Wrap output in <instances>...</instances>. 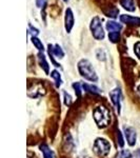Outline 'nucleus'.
I'll return each instance as SVG.
<instances>
[{"instance_id":"f257e3e1","label":"nucleus","mask_w":140,"mask_h":158,"mask_svg":"<svg viewBox=\"0 0 140 158\" xmlns=\"http://www.w3.org/2000/svg\"><path fill=\"white\" fill-rule=\"evenodd\" d=\"M93 117H94V120L97 123V126L101 129L106 128L111 122L110 111L106 108H104L103 106H98L94 109Z\"/></svg>"},{"instance_id":"f03ea898","label":"nucleus","mask_w":140,"mask_h":158,"mask_svg":"<svg viewBox=\"0 0 140 158\" xmlns=\"http://www.w3.org/2000/svg\"><path fill=\"white\" fill-rule=\"evenodd\" d=\"M78 71L83 78L92 82H96L98 80V76L96 74L95 69L88 59H81L78 62Z\"/></svg>"},{"instance_id":"7ed1b4c3","label":"nucleus","mask_w":140,"mask_h":158,"mask_svg":"<svg viewBox=\"0 0 140 158\" xmlns=\"http://www.w3.org/2000/svg\"><path fill=\"white\" fill-rule=\"evenodd\" d=\"M93 150L95 154L98 155V156H108L111 152V143L104 138H97L94 142Z\"/></svg>"},{"instance_id":"20e7f679","label":"nucleus","mask_w":140,"mask_h":158,"mask_svg":"<svg viewBox=\"0 0 140 158\" xmlns=\"http://www.w3.org/2000/svg\"><path fill=\"white\" fill-rule=\"evenodd\" d=\"M90 29H91V32H92V35L95 39L97 40H103L104 36V31H103V27H102V24H101V19L99 18L98 16H95L91 21V24H90Z\"/></svg>"},{"instance_id":"39448f33","label":"nucleus","mask_w":140,"mask_h":158,"mask_svg":"<svg viewBox=\"0 0 140 158\" xmlns=\"http://www.w3.org/2000/svg\"><path fill=\"white\" fill-rule=\"evenodd\" d=\"M110 98H111L112 103H113L114 106L116 108L117 112L120 113V111H121V99H122V94H121L120 89L116 88V89H114L113 91H111Z\"/></svg>"},{"instance_id":"423d86ee","label":"nucleus","mask_w":140,"mask_h":158,"mask_svg":"<svg viewBox=\"0 0 140 158\" xmlns=\"http://www.w3.org/2000/svg\"><path fill=\"white\" fill-rule=\"evenodd\" d=\"M74 23H75V18H74V13L72 11V9L68 7L65 10V16H64V27L67 33H71L72 31Z\"/></svg>"},{"instance_id":"0eeeda50","label":"nucleus","mask_w":140,"mask_h":158,"mask_svg":"<svg viewBox=\"0 0 140 158\" xmlns=\"http://www.w3.org/2000/svg\"><path fill=\"white\" fill-rule=\"evenodd\" d=\"M44 94H45V91L41 85H34L33 88H29V90H27V96L31 98L41 97Z\"/></svg>"},{"instance_id":"6e6552de","label":"nucleus","mask_w":140,"mask_h":158,"mask_svg":"<svg viewBox=\"0 0 140 158\" xmlns=\"http://www.w3.org/2000/svg\"><path fill=\"white\" fill-rule=\"evenodd\" d=\"M124 135H126V138L129 146L134 147L136 144V140H137L136 131L133 128H124Z\"/></svg>"},{"instance_id":"1a4fd4ad","label":"nucleus","mask_w":140,"mask_h":158,"mask_svg":"<svg viewBox=\"0 0 140 158\" xmlns=\"http://www.w3.org/2000/svg\"><path fill=\"white\" fill-rule=\"evenodd\" d=\"M120 21L122 23H126L128 25H140V18L139 17L130 16V15H120Z\"/></svg>"},{"instance_id":"9d476101","label":"nucleus","mask_w":140,"mask_h":158,"mask_svg":"<svg viewBox=\"0 0 140 158\" xmlns=\"http://www.w3.org/2000/svg\"><path fill=\"white\" fill-rule=\"evenodd\" d=\"M37 57H38V62H39V65L41 67V69L44 71L45 74H49L50 73V65H49V63H47L45 56L43 55V53H41V52L38 53Z\"/></svg>"},{"instance_id":"9b49d317","label":"nucleus","mask_w":140,"mask_h":158,"mask_svg":"<svg viewBox=\"0 0 140 158\" xmlns=\"http://www.w3.org/2000/svg\"><path fill=\"white\" fill-rule=\"evenodd\" d=\"M49 50L53 53V55L56 56L57 58H63L64 57V52H63L62 48L59 44H55L53 47L52 44H49Z\"/></svg>"},{"instance_id":"f8f14e48","label":"nucleus","mask_w":140,"mask_h":158,"mask_svg":"<svg viewBox=\"0 0 140 158\" xmlns=\"http://www.w3.org/2000/svg\"><path fill=\"white\" fill-rule=\"evenodd\" d=\"M120 4L128 12H135L136 10V4L134 0H120Z\"/></svg>"},{"instance_id":"ddd939ff","label":"nucleus","mask_w":140,"mask_h":158,"mask_svg":"<svg viewBox=\"0 0 140 158\" xmlns=\"http://www.w3.org/2000/svg\"><path fill=\"white\" fill-rule=\"evenodd\" d=\"M40 151L42 152L43 158H54V154H53V151L50 149V147L45 143L40 144Z\"/></svg>"},{"instance_id":"4468645a","label":"nucleus","mask_w":140,"mask_h":158,"mask_svg":"<svg viewBox=\"0 0 140 158\" xmlns=\"http://www.w3.org/2000/svg\"><path fill=\"white\" fill-rule=\"evenodd\" d=\"M82 88L83 90L88 93H91V94H95V95H98V94L101 93L100 89L96 85H88V83H83L82 85Z\"/></svg>"},{"instance_id":"2eb2a0df","label":"nucleus","mask_w":140,"mask_h":158,"mask_svg":"<svg viewBox=\"0 0 140 158\" xmlns=\"http://www.w3.org/2000/svg\"><path fill=\"white\" fill-rule=\"evenodd\" d=\"M105 27L109 32H116V31H120L122 29V24L116 21H108Z\"/></svg>"},{"instance_id":"dca6fc26","label":"nucleus","mask_w":140,"mask_h":158,"mask_svg":"<svg viewBox=\"0 0 140 158\" xmlns=\"http://www.w3.org/2000/svg\"><path fill=\"white\" fill-rule=\"evenodd\" d=\"M51 77H52L53 79L55 80V85L57 88H59V86L61 85V83H62V80H61V76H60V73L58 72V71H52L51 72Z\"/></svg>"},{"instance_id":"f3484780","label":"nucleus","mask_w":140,"mask_h":158,"mask_svg":"<svg viewBox=\"0 0 140 158\" xmlns=\"http://www.w3.org/2000/svg\"><path fill=\"white\" fill-rule=\"evenodd\" d=\"M109 39H110V41L113 43L118 42L119 39H120V32H119V31H116V32H110L109 33Z\"/></svg>"},{"instance_id":"a211bd4d","label":"nucleus","mask_w":140,"mask_h":158,"mask_svg":"<svg viewBox=\"0 0 140 158\" xmlns=\"http://www.w3.org/2000/svg\"><path fill=\"white\" fill-rule=\"evenodd\" d=\"M32 43L35 45V48H36L38 51H40V52L44 50L43 44H42V41L39 39V38H37L36 36H32Z\"/></svg>"},{"instance_id":"6ab92c4d","label":"nucleus","mask_w":140,"mask_h":158,"mask_svg":"<svg viewBox=\"0 0 140 158\" xmlns=\"http://www.w3.org/2000/svg\"><path fill=\"white\" fill-rule=\"evenodd\" d=\"M118 9H116V7H111L110 11L105 12V15L108 17H111V18H116L117 16H118Z\"/></svg>"},{"instance_id":"aec40b11","label":"nucleus","mask_w":140,"mask_h":158,"mask_svg":"<svg viewBox=\"0 0 140 158\" xmlns=\"http://www.w3.org/2000/svg\"><path fill=\"white\" fill-rule=\"evenodd\" d=\"M96 57H97L98 60H101V61H104L106 59V55H105V52L102 50V49H98L96 51Z\"/></svg>"},{"instance_id":"412c9836","label":"nucleus","mask_w":140,"mask_h":158,"mask_svg":"<svg viewBox=\"0 0 140 158\" xmlns=\"http://www.w3.org/2000/svg\"><path fill=\"white\" fill-rule=\"evenodd\" d=\"M73 89L75 90V93H76V96L77 97H80L81 96V85H80V83L79 82H75V83H73Z\"/></svg>"},{"instance_id":"4be33fe9","label":"nucleus","mask_w":140,"mask_h":158,"mask_svg":"<svg viewBox=\"0 0 140 158\" xmlns=\"http://www.w3.org/2000/svg\"><path fill=\"white\" fill-rule=\"evenodd\" d=\"M132 153L129 151V150H122L119 154V158H132Z\"/></svg>"},{"instance_id":"5701e85b","label":"nucleus","mask_w":140,"mask_h":158,"mask_svg":"<svg viewBox=\"0 0 140 158\" xmlns=\"http://www.w3.org/2000/svg\"><path fill=\"white\" fill-rule=\"evenodd\" d=\"M117 142H118L119 147L122 148L124 146V140H123V137H122V134L120 131H117Z\"/></svg>"},{"instance_id":"b1692460","label":"nucleus","mask_w":140,"mask_h":158,"mask_svg":"<svg viewBox=\"0 0 140 158\" xmlns=\"http://www.w3.org/2000/svg\"><path fill=\"white\" fill-rule=\"evenodd\" d=\"M73 100H72V97H71L70 94H68L67 92H64V104L68 106H70L72 104Z\"/></svg>"},{"instance_id":"393cba45","label":"nucleus","mask_w":140,"mask_h":158,"mask_svg":"<svg viewBox=\"0 0 140 158\" xmlns=\"http://www.w3.org/2000/svg\"><path fill=\"white\" fill-rule=\"evenodd\" d=\"M29 33H31L33 36H36L37 37V35L39 34V30L36 29L35 27H33V25L31 24V23H29Z\"/></svg>"},{"instance_id":"a878e982","label":"nucleus","mask_w":140,"mask_h":158,"mask_svg":"<svg viewBox=\"0 0 140 158\" xmlns=\"http://www.w3.org/2000/svg\"><path fill=\"white\" fill-rule=\"evenodd\" d=\"M134 52H135V54H136L137 57H138L139 59H140V41L135 43V45H134Z\"/></svg>"},{"instance_id":"bb28decb","label":"nucleus","mask_w":140,"mask_h":158,"mask_svg":"<svg viewBox=\"0 0 140 158\" xmlns=\"http://www.w3.org/2000/svg\"><path fill=\"white\" fill-rule=\"evenodd\" d=\"M47 0H36V6L41 9V7H44L47 6Z\"/></svg>"},{"instance_id":"cd10ccee","label":"nucleus","mask_w":140,"mask_h":158,"mask_svg":"<svg viewBox=\"0 0 140 158\" xmlns=\"http://www.w3.org/2000/svg\"><path fill=\"white\" fill-rule=\"evenodd\" d=\"M135 157H136V158H140V149L137 150V151L135 152Z\"/></svg>"},{"instance_id":"c85d7f7f","label":"nucleus","mask_w":140,"mask_h":158,"mask_svg":"<svg viewBox=\"0 0 140 158\" xmlns=\"http://www.w3.org/2000/svg\"><path fill=\"white\" fill-rule=\"evenodd\" d=\"M27 158H34V154H32L31 152H27Z\"/></svg>"},{"instance_id":"c756f323","label":"nucleus","mask_w":140,"mask_h":158,"mask_svg":"<svg viewBox=\"0 0 140 158\" xmlns=\"http://www.w3.org/2000/svg\"><path fill=\"white\" fill-rule=\"evenodd\" d=\"M137 92H138V94H139V96H140V85L138 86V89H137Z\"/></svg>"},{"instance_id":"7c9ffc66","label":"nucleus","mask_w":140,"mask_h":158,"mask_svg":"<svg viewBox=\"0 0 140 158\" xmlns=\"http://www.w3.org/2000/svg\"><path fill=\"white\" fill-rule=\"evenodd\" d=\"M63 1H64V2H68L70 0H63Z\"/></svg>"}]
</instances>
